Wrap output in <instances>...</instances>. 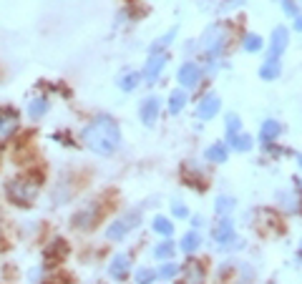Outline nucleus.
I'll list each match as a JSON object with an SVG mask.
<instances>
[{"label":"nucleus","instance_id":"f257e3e1","mask_svg":"<svg viewBox=\"0 0 302 284\" xmlns=\"http://www.w3.org/2000/svg\"><path fill=\"white\" fill-rule=\"evenodd\" d=\"M81 138H83V144H86L91 151H96V154H101V156H111V154H116L118 146H121V131H118V123H116L111 116H96V118L83 128Z\"/></svg>","mask_w":302,"mask_h":284},{"label":"nucleus","instance_id":"f03ea898","mask_svg":"<svg viewBox=\"0 0 302 284\" xmlns=\"http://www.w3.org/2000/svg\"><path fill=\"white\" fill-rule=\"evenodd\" d=\"M36 191H38V184H33L31 179H13L6 186L8 199L18 206H31V201L36 199Z\"/></svg>","mask_w":302,"mask_h":284},{"label":"nucleus","instance_id":"7ed1b4c3","mask_svg":"<svg viewBox=\"0 0 302 284\" xmlns=\"http://www.w3.org/2000/svg\"><path fill=\"white\" fill-rule=\"evenodd\" d=\"M224 43H227V28H224V26H212V28L207 31V36H204V46H207L209 56L222 53Z\"/></svg>","mask_w":302,"mask_h":284},{"label":"nucleus","instance_id":"20e7f679","mask_svg":"<svg viewBox=\"0 0 302 284\" xmlns=\"http://www.w3.org/2000/svg\"><path fill=\"white\" fill-rule=\"evenodd\" d=\"M167 56L164 53H151V58L146 61V68H143V78L148 81V83H157V78H159V73L164 71V66H167Z\"/></svg>","mask_w":302,"mask_h":284},{"label":"nucleus","instance_id":"39448f33","mask_svg":"<svg viewBox=\"0 0 302 284\" xmlns=\"http://www.w3.org/2000/svg\"><path fill=\"white\" fill-rule=\"evenodd\" d=\"M136 224H138V211H133V214H128L126 219H118V221H113V224L108 226V231H106V236L116 241V239H121V236H123V234H126L128 229H133Z\"/></svg>","mask_w":302,"mask_h":284},{"label":"nucleus","instance_id":"423d86ee","mask_svg":"<svg viewBox=\"0 0 302 284\" xmlns=\"http://www.w3.org/2000/svg\"><path fill=\"white\" fill-rule=\"evenodd\" d=\"M16 128H18V113L13 108L0 106V141H6L11 133H16Z\"/></svg>","mask_w":302,"mask_h":284},{"label":"nucleus","instance_id":"0eeeda50","mask_svg":"<svg viewBox=\"0 0 302 284\" xmlns=\"http://www.w3.org/2000/svg\"><path fill=\"white\" fill-rule=\"evenodd\" d=\"M199 78H202V71H199L197 63H184V66H182V71H179V83H182L184 88H194V86L199 83Z\"/></svg>","mask_w":302,"mask_h":284},{"label":"nucleus","instance_id":"6e6552de","mask_svg":"<svg viewBox=\"0 0 302 284\" xmlns=\"http://www.w3.org/2000/svg\"><path fill=\"white\" fill-rule=\"evenodd\" d=\"M219 113V98L214 96V93H207L204 98H202V103L197 106V116L199 118H212V116H217Z\"/></svg>","mask_w":302,"mask_h":284},{"label":"nucleus","instance_id":"1a4fd4ad","mask_svg":"<svg viewBox=\"0 0 302 284\" xmlns=\"http://www.w3.org/2000/svg\"><path fill=\"white\" fill-rule=\"evenodd\" d=\"M157 116H159V98H146L143 103H141V121L146 123V126H154L157 123Z\"/></svg>","mask_w":302,"mask_h":284},{"label":"nucleus","instance_id":"9d476101","mask_svg":"<svg viewBox=\"0 0 302 284\" xmlns=\"http://www.w3.org/2000/svg\"><path fill=\"white\" fill-rule=\"evenodd\" d=\"M287 48V31L284 28H274L272 31V46H269V58H279Z\"/></svg>","mask_w":302,"mask_h":284},{"label":"nucleus","instance_id":"9b49d317","mask_svg":"<svg viewBox=\"0 0 302 284\" xmlns=\"http://www.w3.org/2000/svg\"><path fill=\"white\" fill-rule=\"evenodd\" d=\"M108 271H111L113 279H123V276L128 274V256H126V254H116V256L111 259Z\"/></svg>","mask_w":302,"mask_h":284},{"label":"nucleus","instance_id":"f8f14e48","mask_svg":"<svg viewBox=\"0 0 302 284\" xmlns=\"http://www.w3.org/2000/svg\"><path fill=\"white\" fill-rule=\"evenodd\" d=\"M182 284H204V266L199 261H192L187 266V274H184Z\"/></svg>","mask_w":302,"mask_h":284},{"label":"nucleus","instance_id":"ddd939ff","mask_svg":"<svg viewBox=\"0 0 302 284\" xmlns=\"http://www.w3.org/2000/svg\"><path fill=\"white\" fill-rule=\"evenodd\" d=\"M232 234H234V224H232L229 219H222V221H219V226L212 231V236H214L217 241H229V239H232Z\"/></svg>","mask_w":302,"mask_h":284},{"label":"nucleus","instance_id":"4468645a","mask_svg":"<svg viewBox=\"0 0 302 284\" xmlns=\"http://www.w3.org/2000/svg\"><path fill=\"white\" fill-rule=\"evenodd\" d=\"M279 131H282V126H279L277 121H272V118H269V121H264V123H262V133H259V136H262V141H264V144H269V141H274V138L279 136Z\"/></svg>","mask_w":302,"mask_h":284},{"label":"nucleus","instance_id":"2eb2a0df","mask_svg":"<svg viewBox=\"0 0 302 284\" xmlns=\"http://www.w3.org/2000/svg\"><path fill=\"white\" fill-rule=\"evenodd\" d=\"M259 76H262L264 81H274V78L279 76V58H269V61L259 68Z\"/></svg>","mask_w":302,"mask_h":284},{"label":"nucleus","instance_id":"dca6fc26","mask_svg":"<svg viewBox=\"0 0 302 284\" xmlns=\"http://www.w3.org/2000/svg\"><path fill=\"white\" fill-rule=\"evenodd\" d=\"M229 144H232V149L234 151H249L252 149V136H247V133H234V136H229Z\"/></svg>","mask_w":302,"mask_h":284},{"label":"nucleus","instance_id":"f3484780","mask_svg":"<svg viewBox=\"0 0 302 284\" xmlns=\"http://www.w3.org/2000/svg\"><path fill=\"white\" fill-rule=\"evenodd\" d=\"M46 111H48V101H46V98H33V101L28 103V116H31V118H41Z\"/></svg>","mask_w":302,"mask_h":284},{"label":"nucleus","instance_id":"a211bd4d","mask_svg":"<svg viewBox=\"0 0 302 284\" xmlns=\"http://www.w3.org/2000/svg\"><path fill=\"white\" fill-rule=\"evenodd\" d=\"M207 159H209L212 164H224V161H227V149H224L222 144H214V146L207 149Z\"/></svg>","mask_w":302,"mask_h":284},{"label":"nucleus","instance_id":"6ab92c4d","mask_svg":"<svg viewBox=\"0 0 302 284\" xmlns=\"http://www.w3.org/2000/svg\"><path fill=\"white\" fill-rule=\"evenodd\" d=\"M184 103H187V93L184 91H172V96H169V111L179 113L184 108Z\"/></svg>","mask_w":302,"mask_h":284},{"label":"nucleus","instance_id":"aec40b11","mask_svg":"<svg viewBox=\"0 0 302 284\" xmlns=\"http://www.w3.org/2000/svg\"><path fill=\"white\" fill-rule=\"evenodd\" d=\"M96 216H98V211H91V209H83L81 214H76V226H81V229H86V226H93V221H96Z\"/></svg>","mask_w":302,"mask_h":284},{"label":"nucleus","instance_id":"412c9836","mask_svg":"<svg viewBox=\"0 0 302 284\" xmlns=\"http://www.w3.org/2000/svg\"><path fill=\"white\" fill-rule=\"evenodd\" d=\"M197 249H199V234H197V231H187L184 239H182V251L192 254V251H197Z\"/></svg>","mask_w":302,"mask_h":284},{"label":"nucleus","instance_id":"4be33fe9","mask_svg":"<svg viewBox=\"0 0 302 284\" xmlns=\"http://www.w3.org/2000/svg\"><path fill=\"white\" fill-rule=\"evenodd\" d=\"M118 86H121V91H133L136 86H138V73H123L121 76V81H118Z\"/></svg>","mask_w":302,"mask_h":284},{"label":"nucleus","instance_id":"5701e85b","mask_svg":"<svg viewBox=\"0 0 302 284\" xmlns=\"http://www.w3.org/2000/svg\"><path fill=\"white\" fill-rule=\"evenodd\" d=\"M154 231H159V234L169 236V234L174 231V224H172L169 219H164V216H157V219H154Z\"/></svg>","mask_w":302,"mask_h":284},{"label":"nucleus","instance_id":"b1692460","mask_svg":"<svg viewBox=\"0 0 302 284\" xmlns=\"http://www.w3.org/2000/svg\"><path fill=\"white\" fill-rule=\"evenodd\" d=\"M262 48V38L257 36V33H249V36H244V51H249V53H257Z\"/></svg>","mask_w":302,"mask_h":284},{"label":"nucleus","instance_id":"393cba45","mask_svg":"<svg viewBox=\"0 0 302 284\" xmlns=\"http://www.w3.org/2000/svg\"><path fill=\"white\" fill-rule=\"evenodd\" d=\"M154 256H157V259H172V256H174V244H172V241L159 244V246L154 249Z\"/></svg>","mask_w":302,"mask_h":284},{"label":"nucleus","instance_id":"a878e982","mask_svg":"<svg viewBox=\"0 0 302 284\" xmlns=\"http://www.w3.org/2000/svg\"><path fill=\"white\" fill-rule=\"evenodd\" d=\"M157 271L154 269H138L136 271V284H154Z\"/></svg>","mask_w":302,"mask_h":284},{"label":"nucleus","instance_id":"bb28decb","mask_svg":"<svg viewBox=\"0 0 302 284\" xmlns=\"http://www.w3.org/2000/svg\"><path fill=\"white\" fill-rule=\"evenodd\" d=\"M177 274H179V264L167 261V264L159 269V274H157V276H162V279H172V276H177Z\"/></svg>","mask_w":302,"mask_h":284},{"label":"nucleus","instance_id":"cd10ccee","mask_svg":"<svg viewBox=\"0 0 302 284\" xmlns=\"http://www.w3.org/2000/svg\"><path fill=\"white\" fill-rule=\"evenodd\" d=\"M232 209H234V199H229V196H219L217 199V214H227Z\"/></svg>","mask_w":302,"mask_h":284},{"label":"nucleus","instance_id":"c85d7f7f","mask_svg":"<svg viewBox=\"0 0 302 284\" xmlns=\"http://www.w3.org/2000/svg\"><path fill=\"white\" fill-rule=\"evenodd\" d=\"M234 133H239V116L229 113L227 116V136H234Z\"/></svg>","mask_w":302,"mask_h":284},{"label":"nucleus","instance_id":"c756f323","mask_svg":"<svg viewBox=\"0 0 302 284\" xmlns=\"http://www.w3.org/2000/svg\"><path fill=\"white\" fill-rule=\"evenodd\" d=\"M282 8H284L287 16H297V6L292 3V0H284V6H282Z\"/></svg>","mask_w":302,"mask_h":284},{"label":"nucleus","instance_id":"7c9ffc66","mask_svg":"<svg viewBox=\"0 0 302 284\" xmlns=\"http://www.w3.org/2000/svg\"><path fill=\"white\" fill-rule=\"evenodd\" d=\"M189 211H187V206H182V204H174V216H179V219H184Z\"/></svg>","mask_w":302,"mask_h":284},{"label":"nucleus","instance_id":"2f4dec72","mask_svg":"<svg viewBox=\"0 0 302 284\" xmlns=\"http://www.w3.org/2000/svg\"><path fill=\"white\" fill-rule=\"evenodd\" d=\"M294 31H302V16L297 18V23H294Z\"/></svg>","mask_w":302,"mask_h":284}]
</instances>
